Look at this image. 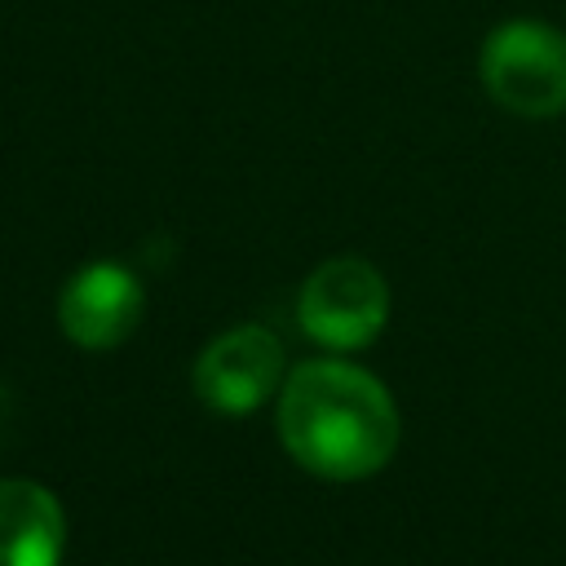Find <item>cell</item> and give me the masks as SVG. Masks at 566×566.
Masks as SVG:
<instances>
[{
	"instance_id": "8992f818",
	"label": "cell",
	"mask_w": 566,
	"mask_h": 566,
	"mask_svg": "<svg viewBox=\"0 0 566 566\" xmlns=\"http://www.w3.org/2000/svg\"><path fill=\"white\" fill-rule=\"evenodd\" d=\"M66 548V513L57 495L31 478H0V566H57Z\"/></svg>"
},
{
	"instance_id": "6da1fadb",
	"label": "cell",
	"mask_w": 566,
	"mask_h": 566,
	"mask_svg": "<svg viewBox=\"0 0 566 566\" xmlns=\"http://www.w3.org/2000/svg\"><path fill=\"white\" fill-rule=\"evenodd\" d=\"M279 438L301 469L358 482L394 460L402 420L380 376L340 358H310L279 389Z\"/></svg>"
},
{
	"instance_id": "277c9868",
	"label": "cell",
	"mask_w": 566,
	"mask_h": 566,
	"mask_svg": "<svg viewBox=\"0 0 566 566\" xmlns=\"http://www.w3.org/2000/svg\"><path fill=\"white\" fill-rule=\"evenodd\" d=\"M283 380V340L261 327H230L221 332L195 363V394L217 416H252Z\"/></svg>"
},
{
	"instance_id": "7a4b0ae2",
	"label": "cell",
	"mask_w": 566,
	"mask_h": 566,
	"mask_svg": "<svg viewBox=\"0 0 566 566\" xmlns=\"http://www.w3.org/2000/svg\"><path fill=\"white\" fill-rule=\"evenodd\" d=\"M478 75L504 111L553 119L566 111V35L535 18L500 22L478 53Z\"/></svg>"
},
{
	"instance_id": "3957f363",
	"label": "cell",
	"mask_w": 566,
	"mask_h": 566,
	"mask_svg": "<svg viewBox=\"0 0 566 566\" xmlns=\"http://www.w3.org/2000/svg\"><path fill=\"white\" fill-rule=\"evenodd\" d=\"M296 318H301V332L332 354L367 349L385 332V318H389L385 274L363 256L323 261L301 283Z\"/></svg>"
},
{
	"instance_id": "5b68a950",
	"label": "cell",
	"mask_w": 566,
	"mask_h": 566,
	"mask_svg": "<svg viewBox=\"0 0 566 566\" xmlns=\"http://www.w3.org/2000/svg\"><path fill=\"white\" fill-rule=\"evenodd\" d=\"M146 314V292L137 274L119 261H93L71 274L57 296V323L80 349H115L124 345Z\"/></svg>"
}]
</instances>
